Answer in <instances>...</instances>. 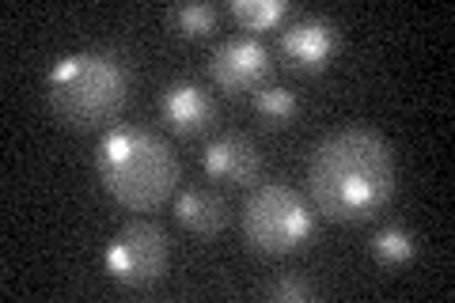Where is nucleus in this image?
<instances>
[{
  "instance_id": "nucleus-12",
  "label": "nucleus",
  "mask_w": 455,
  "mask_h": 303,
  "mask_svg": "<svg viewBox=\"0 0 455 303\" xmlns=\"http://www.w3.org/2000/svg\"><path fill=\"white\" fill-rule=\"evenodd\" d=\"M217 20H220V12L212 8V4H179V8H171L167 12V23H171V31L182 35V38H202L209 31H217Z\"/></svg>"
},
{
  "instance_id": "nucleus-8",
  "label": "nucleus",
  "mask_w": 455,
  "mask_h": 303,
  "mask_svg": "<svg viewBox=\"0 0 455 303\" xmlns=\"http://www.w3.org/2000/svg\"><path fill=\"white\" fill-rule=\"evenodd\" d=\"M202 163H205V175L228 182V186H251L259 182L262 175V152L259 144L243 133H224L217 140L205 144L202 152Z\"/></svg>"
},
{
  "instance_id": "nucleus-1",
  "label": "nucleus",
  "mask_w": 455,
  "mask_h": 303,
  "mask_svg": "<svg viewBox=\"0 0 455 303\" xmlns=\"http://www.w3.org/2000/svg\"><path fill=\"white\" fill-rule=\"evenodd\" d=\"M395 194V148L376 129H334L311 148L307 201L334 224H357Z\"/></svg>"
},
{
  "instance_id": "nucleus-4",
  "label": "nucleus",
  "mask_w": 455,
  "mask_h": 303,
  "mask_svg": "<svg viewBox=\"0 0 455 303\" xmlns=\"http://www.w3.org/2000/svg\"><path fill=\"white\" fill-rule=\"evenodd\" d=\"M311 227H315L311 201L284 182L254 186L243 201V235H247V247L259 254L281 258V254L300 251L311 239Z\"/></svg>"
},
{
  "instance_id": "nucleus-9",
  "label": "nucleus",
  "mask_w": 455,
  "mask_h": 303,
  "mask_svg": "<svg viewBox=\"0 0 455 303\" xmlns=\"http://www.w3.org/2000/svg\"><path fill=\"white\" fill-rule=\"evenodd\" d=\"M160 114H164L167 129H175L179 137H194V133H202V129L212 125L217 103H212V95L202 88V84L175 80V84H167L164 95H160Z\"/></svg>"
},
{
  "instance_id": "nucleus-11",
  "label": "nucleus",
  "mask_w": 455,
  "mask_h": 303,
  "mask_svg": "<svg viewBox=\"0 0 455 303\" xmlns=\"http://www.w3.org/2000/svg\"><path fill=\"white\" fill-rule=\"evenodd\" d=\"M372 258L379 266H406L418 258V239L414 232H406L403 224H391V227H379L372 235Z\"/></svg>"
},
{
  "instance_id": "nucleus-7",
  "label": "nucleus",
  "mask_w": 455,
  "mask_h": 303,
  "mask_svg": "<svg viewBox=\"0 0 455 303\" xmlns=\"http://www.w3.org/2000/svg\"><path fill=\"white\" fill-rule=\"evenodd\" d=\"M338 50H341V35L334 20L326 16H300L296 23H289V31H281L284 61L296 72H307V76L323 72L338 57Z\"/></svg>"
},
{
  "instance_id": "nucleus-6",
  "label": "nucleus",
  "mask_w": 455,
  "mask_h": 303,
  "mask_svg": "<svg viewBox=\"0 0 455 303\" xmlns=\"http://www.w3.org/2000/svg\"><path fill=\"white\" fill-rule=\"evenodd\" d=\"M209 72L217 80V88H224L228 95H243V92H259L269 80V50L259 38H224L209 57Z\"/></svg>"
},
{
  "instance_id": "nucleus-14",
  "label": "nucleus",
  "mask_w": 455,
  "mask_h": 303,
  "mask_svg": "<svg viewBox=\"0 0 455 303\" xmlns=\"http://www.w3.org/2000/svg\"><path fill=\"white\" fill-rule=\"evenodd\" d=\"M284 12H289L284 0H235L232 4V16L239 20L243 31H269V27L284 20Z\"/></svg>"
},
{
  "instance_id": "nucleus-15",
  "label": "nucleus",
  "mask_w": 455,
  "mask_h": 303,
  "mask_svg": "<svg viewBox=\"0 0 455 303\" xmlns=\"http://www.w3.org/2000/svg\"><path fill=\"white\" fill-rule=\"evenodd\" d=\"M311 296H315V288H311L300 273H284V277H277L266 288V299H274V303H304Z\"/></svg>"
},
{
  "instance_id": "nucleus-5",
  "label": "nucleus",
  "mask_w": 455,
  "mask_h": 303,
  "mask_svg": "<svg viewBox=\"0 0 455 303\" xmlns=\"http://www.w3.org/2000/svg\"><path fill=\"white\" fill-rule=\"evenodd\" d=\"M167 262H171V243L148 220L125 224L103 251L107 273L125 288H145L152 281H160L167 273Z\"/></svg>"
},
{
  "instance_id": "nucleus-2",
  "label": "nucleus",
  "mask_w": 455,
  "mask_h": 303,
  "mask_svg": "<svg viewBox=\"0 0 455 303\" xmlns=\"http://www.w3.org/2000/svg\"><path fill=\"white\" fill-rule=\"evenodd\" d=\"M46 107L68 129H99L114 122L130 95V68L110 50L61 53L46 72Z\"/></svg>"
},
{
  "instance_id": "nucleus-13",
  "label": "nucleus",
  "mask_w": 455,
  "mask_h": 303,
  "mask_svg": "<svg viewBox=\"0 0 455 303\" xmlns=\"http://www.w3.org/2000/svg\"><path fill=\"white\" fill-rule=\"evenodd\" d=\"M254 114L274 129L289 125L296 114H300V99H296V92H289V88H262L254 95Z\"/></svg>"
},
{
  "instance_id": "nucleus-3",
  "label": "nucleus",
  "mask_w": 455,
  "mask_h": 303,
  "mask_svg": "<svg viewBox=\"0 0 455 303\" xmlns=\"http://www.w3.org/2000/svg\"><path fill=\"white\" fill-rule=\"evenodd\" d=\"M95 171L103 190L133 212H148L156 205H164L179 186L175 148L164 137L133 125H118L99 140Z\"/></svg>"
},
{
  "instance_id": "nucleus-10",
  "label": "nucleus",
  "mask_w": 455,
  "mask_h": 303,
  "mask_svg": "<svg viewBox=\"0 0 455 303\" xmlns=\"http://www.w3.org/2000/svg\"><path fill=\"white\" fill-rule=\"evenodd\" d=\"M175 220L187 227V232L212 239V235L224 232L228 209H224L220 194H212V190H182L175 197Z\"/></svg>"
}]
</instances>
